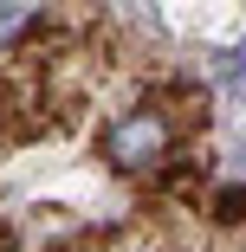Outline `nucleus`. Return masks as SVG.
Here are the masks:
<instances>
[{
  "instance_id": "obj_1",
  "label": "nucleus",
  "mask_w": 246,
  "mask_h": 252,
  "mask_svg": "<svg viewBox=\"0 0 246 252\" xmlns=\"http://www.w3.org/2000/svg\"><path fill=\"white\" fill-rule=\"evenodd\" d=\"M104 156H110V168H123V175L156 168V162L169 156V117H162V110H130V117H117V123L104 129Z\"/></svg>"
},
{
  "instance_id": "obj_2",
  "label": "nucleus",
  "mask_w": 246,
  "mask_h": 252,
  "mask_svg": "<svg viewBox=\"0 0 246 252\" xmlns=\"http://www.w3.org/2000/svg\"><path fill=\"white\" fill-rule=\"evenodd\" d=\"M39 7H45V0H0V52L20 45V32L39 20Z\"/></svg>"
}]
</instances>
